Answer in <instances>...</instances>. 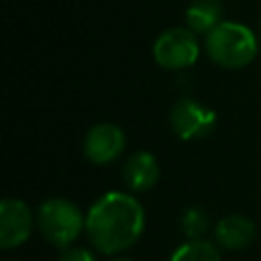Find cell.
<instances>
[{
  "instance_id": "obj_12",
  "label": "cell",
  "mask_w": 261,
  "mask_h": 261,
  "mask_svg": "<svg viewBox=\"0 0 261 261\" xmlns=\"http://www.w3.org/2000/svg\"><path fill=\"white\" fill-rule=\"evenodd\" d=\"M179 226H181V232L188 237V241L202 239L210 230V216L202 206H190L184 210L179 218Z\"/></svg>"
},
{
  "instance_id": "obj_4",
  "label": "cell",
  "mask_w": 261,
  "mask_h": 261,
  "mask_svg": "<svg viewBox=\"0 0 261 261\" xmlns=\"http://www.w3.org/2000/svg\"><path fill=\"white\" fill-rule=\"evenodd\" d=\"M200 55L198 35L188 27H171L163 31L153 45V57L159 67L179 71L196 63Z\"/></svg>"
},
{
  "instance_id": "obj_5",
  "label": "cell",
  "mask_w": 261,
  "mask_h": 261,
  "mask_svg": "<svg viewBox=\"0 0 261 261\" xmlns=\"http://www.w3.org/2000/svg\"><path fill=\"white\" fill-rule=\"evenodd\" d=\"M169 124L177 139L198 141L208 137L216 126V112L194 98H179L169 112Z\"/></svg>"
},
{
  "instance_id": "obj_13",
  "label": "cell",
  "mask_w": 261,
  "mask_h": 261,
  "mask_svg": "<svg viewBox=\"0 0 261 261\" xmlns=\"http://www.w3.org/2000/svg\"><path fill=\"white\" fill-rule=\"evenodd\" d=\"M57 261H96V257L86 247H67L61 251Z\"/></svg>"
},
{
  "instance_id": "obj_8",
  "label": "cell",
  "mask_w": 261,
  "mask_h": 261,
  "mask_svg": "<svg viewBox=\"0 0 261 261\" xmlns=\"http://www.w3.org/2000/svg\"><path fill=\"white\" fill-rule=\"evenodd\" d=\"M161 175L159 161L153 153L149 151H135L122 167V179L130 192H149Z\"/></svg>"
},
{
  "instance_id": "obj_14",
  "label": "cell",
  "mask_w": 261,
  "mask_h": 261,
  "mask_svg": "<svg viewBox=\"0 0 261 261\" xmlns=\"http://www.w3.org/2000/svg\"><path fill=\"white\" fill-rule=\"evenodd\" d=\"M112 261H133V259H124V257H118V259H112Z\"/></svg>"
},
{
  "instance_id": "obj_2",
  "label": "cell",
  "mask_w": 261,
  "mask_h": 261,
  "mask_svg": "<svg viewBox=\"0 0 261 261\" xmlns=\"http://www.w3.org/2000/svg\"><path fill=\"white\" fill-rule=\"evenodd\" d=\"M259 51V41L255 33L234 20H222L214 31L206 35L208 57L224 69L247 67Z\"/></svg>"
},
{
  "instance_id": "obj_3",
  "label": "cell",
  "mask_w": 261,
  "mask_h": 261,
  "mask_svg": "<svg viewBox=\"0 0 261 261\" xmlns=\"http://www.w3.org/2000/svg\"><path fill=\"white\" fill-rule=\"evenodd\" d=\"M37 228L55 247H71L86 230V216L67 198H47L37 208Z\"/></svg>"
},
{
  "instance_id": "obj_1",
  "label": "cell",
  "mask_w": 261,
  "mask_h": 261,
  "mask_svg": "<svg viewBox=\"0 0 261 261\" xmlns=\"http://www.w3.org/2000/svg\"><path fill=\"white\" fill-rule=\"evenodd\" d=\"M145 228L143 204L126 192H106L86 214V234L96 251L116 255L130 249Z\"/></svg>"
},
{
  "instance_id": "obj_11",
  "label": "cell",
  "mask_w": 261,
  "mask_h": 261,
  "mask_svg": "<svg viewBox=\"0 0 261 261\" xmlns=\"http://www.w3.org/2000/svg\"><path fill=\"white\" fill-rule=\"evenodd\" d=\"M169 261H222V259H220V251L216 245L204 239H194V241L179 245L171 253Z\"/></svg>"
},
{
  "instance_id": "obj_10",
  "label": "cell",
  "mask_w": 261,
  "mask_h": 261,
  "mask_svg": "<svg viewBox=\"0 0 261 261\" xmlns=\"http://www.w3.org/2000/svg\"><path fill=\"white\" fill-rule=\"evenodd\" d=\"M222 22L220 0H194L186 10V24L196 35H208Z\"/></svg>"
},
{
  "instance_id": "obj_7",
  "label": "cell",
  "mask_w": 261,
  "mask_h": 261,
  "mask_svg": "<svg viewBox=\"0 0 261 261\" xmlns=\"http://www.w3.org/2000/svg\"><path fill=\"white\" fill-rule=\"evenodd\" d=\"M33 218L31 208L18 198H4L0 202V247L2 249H16L29 241L33 232Z\"/></svg>"
},
{
  "instance_id": "obj_6",
  "label": "cell",
  "mask_w": 261,
  "mask_h": 261,
  "mask_svg": "<svg viewBox=\"0 0 261 261\" xmlns=\"http://www.w3.org/2000/svg\"><path fill=\"white\" fill-rule=\"evenodd\" d=\"M84 155L96 165H108L120 157L126 147L124 130L112 122H98L88 128L84 137Z\"/></svg>"
},
{
  "instance_id": "obj_9",
  "label": "cell",
  "mask_w": 261,
  "mask_h": 261,
  "mask_svg": "<svg viewBox=\"0 0 261 261\" xmlns=\"http://www.w3.org/2000/svg\"><path fill=\"white\" fill-rule=\"evenodd\" d=\"M257 237V226L251 218L243 214H228L222 216L214 224V241L222 249L228 251H239L247 249Z\"/></svg>"
}]
</instances>
